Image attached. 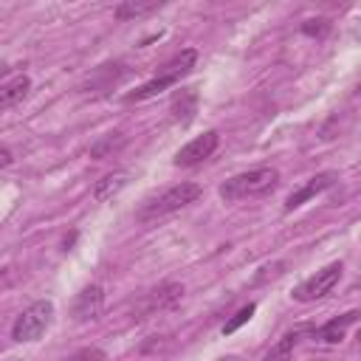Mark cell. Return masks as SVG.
Returning <instances> with one entry per match:
<instances>
[{
  "instance_id": "obj_10",
  "label": "cell",
  "mask_w": 361,
  "mask_h": 361,
  "mask_svg": "<svg viewBox=\"0 0 361 361\" xmlns=\"http://www.w3.org/2000/svg\"><path fill=\"white\" fill-rule=\"evenodd\" d=\"M305 333H313L307 324H302V327H293V330H288L268 353H265V358L262 361H290V355H293V350H296V344L302 341V336Z\"/></svg>"
},
{
  "instance_id": "obj_3",
  "label": "cell",
  "mask_w": 361,
  "mask_h": 361,
  "mask_svg": "<svg viewBox=\"0 0 361 361\" xmlns=\"http://www.w3.org/2000/svg\"><path fill=\"white\" fill-rule=\"evenodd\" d=\"M200 197V186L197 183H178V186H169L164 189L161 195L149 197L141 209H138V220H158V217H166L172 212H180L186 209L189 203H195Z\"/></svg>"
},
{
  "instance_id": "obj_16",
  "label": "cell",
  "mask_w": 361,
  "mask_h": 361,
  "mask_svg": "<svg viewBox=\"0 0 361 361\" xmlns=\"http://www.w3.org/2000/svg\"><path fill=\"white\" fill-rule=\"evenodd\" d=\"M254 310H257V305H254V302H248L245 307H240V310H237V313H234V316H231V319H228V322L223 324V333L228 336V333L240 330V327H243V324H245V322H248V319L254 316Z\"/></svg>"
},
{
  "instance_id": "obj_18",
  "label": "cell",
  "mask_w": 361,
  "mask_h": 361,
  "mask_svg": "<svg viewBox=\"0 0 361 361\" xmlns=\"http://www.w3.org/2000/svg\"><path fill=\"white\" fill-rule=\"evenodd\" d=\"M327 28H330V25H327V20H322V17H319V20H305V23H302V31H305L307 37H322Z\"/></svg>"
},
{
  "instance_id": "obj_4",
  "label": "cell",
  "mask_w": 361,
  "mask_h": 361,
  "mask_svg": "<svg viewBox=\"0 0 361 361\" xmlns=\"http://www.w3.org/2000/svg\"><path fill=\"white\" fill-rule=\"evenodd\" d=\"M51 319H54V302L39 299V302L28 305V307L14 319V324H11V338H14V341H37V338L48 330Z\"/></svg>"
},
{
  "instance_id": "obj_17",
  "label": "cell",
  "mask_w": 361,
  "mask_h": 361,
  "mask_svg": "<svg viewBox=\"0 0 361 361\" xmlns=\"http://www.w3.org/2000/svg\"><path fill=\"white\" fill-rule=\"evenodd\" d=\"M121 144H124V138H121L118 133H116V138H113V135H107V138H102V141H99V144L90 149V155H93L96 161H102V158H107L110 152H116Z\"/></svg>"
},
{
  "instance_id": "obj_20",
  "label": "cell",
  "mask_w": 361,
  "mask_h": 361,
  "mask_svg": "<svg viewBox=\"0 0 361 361\" xmlns=\"http://www.w3.org/2000/svg\"><path fill=\"white\" fill-rule=\"evenodd\" d=\"M0 164H3V166L11 164V149H8V147H3V152H0Z\"/></svg>"
},
{
  "instance_id": "obj_14",
  "label": "cell",
  "mask_w": 361,
  "mask_h": 361,
  "mask_svg": "<svg viewBox=\"0 0 361 361\" xmlns=\"http://www.w3.org/2000/svg\"><path fill=\"white\" fill-rule=\"evenodd\" d=\"M127 172H113V175H104L99 183H96V189H93V197L96 200H110L116 192H121L124 186H127Z\"/></svg>"
},
{
  "instance_id": "obj_6",
  "label": "cell",
  "mask_w": 361,
  "mask_h": 361,
  "mask_svg": "<svg viewBox=\"0 0 361 361\" xmlns=\"http://www.w3.org/2000/svg\"><path fill=\"white\" fill-rule=\"evenodd\" d=\"M217 144H220V133L217 130H206L203 135L192 138L186 147H180L175 152V166H195V164L206 161L217 149Z\"/></svg>"
},
{
  "instance_id": "obj_8",
  "label": "cell",
  "mask_w": 361,
  "mask_h": 361,
  "mask_svg": "<svg viewBox=\"0 0 361 361\" xmlns=\"http://www.w3.org/2000/svg\"><path fill=\"white\" fill-rule=\"evenodd\" d=\"M102 307H104V290L102 285H87L76 302H73V319L76 322H93L102 316Z\"/></svg>"
},
{
  "instance_id": "obj_21",
  "label": "cell",
  "mask_w": 361,
  "mask_h": 361,
  "mask_svg": "<svg viewBox=\"0 0 361 361\" xmlns=\"http://www.w3.org/2000/svg\"><path fill=\"white\" fill-rule=\"evenodd\" d=\"M358 341H361V330H358Z\"/></svg>"
},
{
  "instance_id": "obj_19",
  "label": "cell",
  "mask_w": 361,
  "mask_h": 361,
  "mask_svg": "<svg viewBox=\"0 0 361 361\" xmlns=\"http://www.w3.org/2000/svg\"><path fill=\"white\" fill-rule=\"evenodd\" d=\"M71 361H104V353L102 350H79Z\"/></svg>"
},
{
  "instance_id": "obj_7",
  "label": "cell",
  "mask_w": 361,
  "mask_h": 361,
  "mask_svg": "<svg viewBox=\"0 0 361 361\" xmlns=\"http://www.w3.org/2000/svg\"><path fill=\"white\" fill-rule=\"evenodd\" d=\"M338 180V175L336 172H319V175H313V178H307V183H302L296 192H290L288 195V200H285V212H293V209H299L302 203H307L310 197H316V195H322L324 189H330L333 183Z\"/></svg>"
},
{
  "instance_id": "obj_1",
  "label": "cell",
  "mask_w": 361,
  "mask_h": 361,
  "mask_svg": "<svg viewBox=\"0 0 361 361\" xmlns=\"http://www.w3.org/2000/svg\"><path fill=\"white\" fill-rule=\"evenodd\" d=\"M195 59H197V51H195V48H186V51L175 54V56L161 68V73H155L149 82H144V85H141V87H135L133 93H127V96H124V102H147V99H152V96L164 93L166 87L178 85V82H180V79L195 68Z\"/></svg>"
},
{
  "instance_id": "obj_9",
  "label": "cell",
  "mask_w": 361,
  "mask_h": 361,
  "mask_svg": "<svg viewBox=\"0 0 361 361\" xmlns=\"http://www.w3.org/2000/svg\"><path fill=\"white\" fill-rule=\"evenodd\" d=\"M358 319H361V310H347V313H341L338 319H330L327 324H322L319 330H313V338H319V341H324V344H336V341L344 338L347 327L355 324Z\"/></svg>"
},
{
  "instance_id": "obj_13",
  "label": "cell",
  "mask_w": 361,
  "mask_h": 361,
  "mask_svg": "<svg viewBox=\"0 0 361 361\" xmlns=\"http://www.w3.org/2000/svg\"><path fill=\"white\" fill-rule=\"evenodd\" d=\"M195 110H197V93H195L192 87H183V90L172 99V113H175L178 121L189 124L192 116H195Z\"/></svg>"
},
{
  "instance_id": "obj_15",
  "label": "cell",
  "mask_w": 361,
  "mask_h": 361,
  "mask_svg": "<svg viewBox=\"0 0 361 361\" xmlns=\"http://www.w3.org/2000/svg\"><path fill=\"white\" fill-rule=\"evenodd\" d=\"M158 8H161V3H121V6H116V17L118 20H135V17L152 14Z\"/></svg>"
},
{
  "instance_id": "obj_5",
  "label": "cell",
  "mask_w": 361,
  "mask_h": 361,
  "mask_svg": "<svg viewBox=\"0 0 361 361\" xmlns=\"http://www.w3.org/2000/svg\"><path fill=\"white\" fill-rule=\"evenodd\" d=\"M341 279V262H330L322 271H316L313 276H307L302 285L293 288V299L296 302H316L322 296H327Z\"/></svg>"
},
{
  "instance_id": "obj_2",
  "label": "cell",
  "mask_w": 361,
  "mask_h": 361,
  "mask_svg": "<svg viewBox=\"0 0 361 361\" xmlns=\"http://www.w3.org/2000/svg\"><path fill=\"white\" fill-rule=\"evenodd\" d=\"M279 183V172L274 166H257L248 172H240L234 178H228L220 186V197L223 200H245V197H259L265 192H271Z\"/></svg>"
},
{
  "instance_id": "obj_12",
  "label": "cell",
  "mask_w": 361,
  "mask_h": 361,
  "mask_svg": "<svg viewBox=\"0 0 361 361\" xmlns=\"http://www.w3.org/2000/svg\"><path fill=\"white\" fill-rule=\"evenodd\" d=\"M28 87H31V79H28L25 73L11 76V79L3 85V90H0V107L8 110V107H14L17 102H23L25 93H28Z\"/></svg>"
},
{
  "instance_id": "obj_11",
  "label": "cell",
  "mask_w": 361,
  "mask_h": 361,
  "mask_svg": "<svg viewBox=\"0 0 361 361\" xmlns=\"http://www.w3.org/2000/svg\"><path fill=\"white\" fill-rule=\"evenodd\" d=\"M183 296V288L180 285H175V282H169V285H161V288H155L149 296H147V302H144V307H141V313H152V310H164V307H169V305H175L178 299Z\"/></svg>"
}]
</instances>
